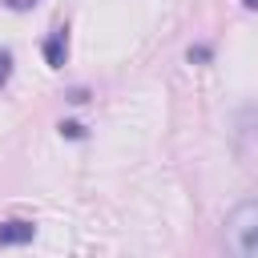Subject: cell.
Returning <instances> with one entry per match:
<instances>
[{
    "label": "cell",
    "mask_w": 258,
    "mask_h": 258,
    "mask_svg": "<svg viewBox=\"0 0 258 258\" xmlns=\"http://www.w3.org/2000/svg\"><path fill=\"white\" fill-rule=\"evenodd\" d=\"M226 246L238 258H258V202H238L226 214Z\"/></svg>",
    "instance_id": "1"
},
{
    "label": "cell",
    "mask_w": 258,
    "mask_h": 258,
    "mask_svg": "<svg viewBox=\"0 0 258 258\" xmlns=\"http://www.w3.org/2000/svg\"><path fill=\"white\" fill-rule=\"evenodd\" d=\"M32 238H36V226H32V222H24V218L0 222V246H24V242H32Z\"/></svg>",
    "instance_id": "2"
},
{
    "label": "cell",
    "mask_w": 258,
    "mask_h": 258,
    "mask_svg": "<svg viewBox=\"0 0 258 258\" xmlns=\"http://www.w3.org/2000/svg\"><path fill=\"white\" fill-rule=\"evenodd\" d=\"M44 60H48L52 69H60V64L69 60V32H64V28H52V32H48V40H44Z\"/></svg>",
    "instance_id": "3"
},
{
    "label": "cell",
    "mask_w": 258,
    "mask_h": 258,
    "mask_svg": "<svg viewBox=\"0 0 258 258\" xmlns=\"http://www.w3.org/2000/svg\"><path fill=\"white\" fill-rule=\"evenodd\" d=\"M60 137H73V141H81V137H85V125H81V121H60Z\"/></svg>",
    "instance_id": "4"
},
{
    "label": "cell",
    "mask_w": 258,
    "mask_h": 258,
    "mask_svg": "<svg viewBox=\"0 0 258 258\" xmlns=\"http://www.w3.org/2000/svg\"><path fill=\"white\" fill-rule=\"evenodd\" d=\"M8 77H12V52H4V48H0V89L8 85Z\"/></svg>",
    "instance_id": "5"
},
{
    "label": "cell",
    "mask_w": 258,
    "mask_h": 258,
    "mask_svg": "<svg viewBox=\"0 0 258 258\" xmlns=\"http://www.w3.org/2000/svg\"><path fill=\"white\" fill-rule=\"evenodd\" d=\"M189 60H210V48H189Z\"/></svg>",
    "instance_id": "6"
},
{
    "label": "cell",
    "mask_w": 258,
    "mask_h": 258,
    "mask_svg": "<svg viewBox=\"0 0 258 258\" xmlns=\"http://www.w3.org/2000/svg\"><path fill=\"white\" fill-rule=\"evenodd\" d=\"M242 4H246V8H258V0H242Z\"/></svg>",
    "instance_id": "7"
}]
</instances>
